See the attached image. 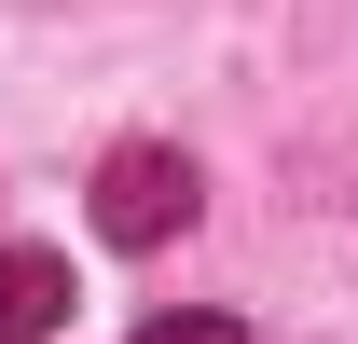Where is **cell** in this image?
Returning <instances> with one entry per match:
<instances>
[{
    "instance_id": "cell-1",
    "label": "cell",
    "mask_w": 358,
    "mask_h": 344,
    "mask_svg": "<svg viewBox=\"0 0 358 344\" xmlns=\"http://www.w3.org/2000/svg\"><path fill=\"white\" fill-rule=\"evenodd\" d=\"M179 220H193V166H179L166 138H124V152L96 166V234H110V248H166Z\"/></svg>"
},
{
    "instance_id": "cell-2",
    "label": "cell",
    "mask_w": 358,
    "mask_h": 344,
    "mask_svg": "<svg viewBox=\"0 0 358 344\" xmlns=\"http://www.w3.org/2000/svg\"><path fill=\"white\" fill-rule=\"evenodd\" d=\"M69 331V248H0V344Z\"/></svg>"
},
{
    "instance_id": "cell-3",
    "label": "cell",
    "mask_w": 358,
    "mask_h": 344,
    "mask_svg": "<svg viewBox=\"0 0 358 344\" xmlns=\"http://www.w3.org/2000/svg\"><path fill=\"white\" fill-rule=\"evenodd\" d=\"M138 344H248V331H234V317H152Z\"/></svg>"
}]
</instances>
